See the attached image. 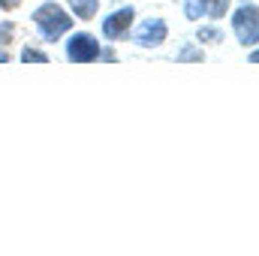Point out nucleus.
<instances>
[{"label": "nucleus", "instance_id": "2", "mask_svg": "<svg viewBox=\"0 0 259 256\" xmlns=\"http://www.w3.org/2000/svg\"><path fill=\"white\" fill-rule=\"evenodd\" d=\"M232 27H235V33H238L241 46H256V39H259V9H256V3H244L241 9H235Z\"/></svg>", "mask_w": 259, "mask_h": 256}, {"label": "nucleus", "instance_id": "5", "mask_svg": "<svg viewBox=\"0 0 259 256\" xmlns=\"http://www.w3.org/2000/svg\"><path fill=\"white\" fill-rule=\"evenodd\" d=\"M166 21H160V18H148V21H142L139 24V30L133 33V39H136V46H142V49H154V46H163L166 42Z\"/></svg>", "mask_w": 259, "mask_h": 256}, {"label": "nucleus", "instance_id": "6", "mask_svg": "<svg viewBox=\"0 0 259 256\" xmlns=\"http://www.w3.org/2000/svg\"><path fill=\"white\" fill-rule=\"evenodd\" d=\"M69 9L81 18V21H91L100 9V0H69Z\"/></svg>", "mask_w": 259, "mask_h": 256}, {"label": "nucleus", "instance_id": "1", "mask_svg": "<svg viewBox=\"0 0 259 256\" xmlns=\"http://www.w3.org/2000/svg\"><path fill=\"white\" fill-rule=\"evenodd\" d=\"M33 24H36V30H39L42 39L55 42V39H61L66 30L72 27V18H69V12L61 9L58 3H42V6L33 12Z\"/></svg>", "mask_w": 259, "mask_h": 256}, {"label": "nucleus", "instance_id": "12", "mask_svg": "<svg viewBox=\"0 0 259 256\" xmlns=\"http://www.w3.org/2000/svg\"><path fill=\"white\" fill-rule=\"evenodd\" d=\"M18 3H21V0H0V6H3V9H15Z\"/></svg>", "mask_w": 259, "mask_h": 256}, {"label": "nucleus", "instance_id": "14", "mask_svg": "<svg viewBox=\"0 0 259 256\" xmlns=\"http://www.w3.org/2000/svg\"><path fill=\"white\" fill-rule=\"evenodd\" d=\"M244 3H253V0H244Z\"/></svg>", "mask_w": 259, "mask_h": 256}, {"label": "nucleus", "instance_id": "3", "mask_svg": "<svg viewBox=\"0 0 259 256\" xmlns=\"http://www.w3.org/2000/svg\"><path fill=\"white\" fill-rule=\"evenodd\" d=\"M100 52L103 49L94 33H72L66 39V58L72 64H94V61H100Z\"/></svg>", "mask_w": 259, "mask_h": 256}, {"label": "nucleus", "instance_id": "7", "mask_svg": "<svg viewBox=\"0 0 259 256\" xmlns=\"http://www.w3.org/2000/svg\"><path fill=\"white\" fill-rule=\"evenodd\" d=\"M199 3H202V15H208L214 21L229 12V0H199Z\"/></svg>", "mask_w": 259, "mask_h": 256}, {"label": "nucleus", "instance_id": "9", "mask_svg": "<svg viewBox=\"0 0 259 256\" xmlns=\"http://www.w3.org/2000/svg\"><path fill=\"white\" fill-rule=\"evenodd\" d=\"M21 61H24V64H49V55L39 52V49H30V46H27V49L21 52Z\"/></svg>", "mask_w": 259, "mask_h": 256}, {"label": "nucleus", "instance_id": "10", "mask_svg": "<svg viewBox=\"0 0 259 256\" xmlns=\"http://www.w3.org/2000/svg\"><path fill=\"white\" fill-rule=\"evenodd\" d=\"M199 42H223V30H217V27H199Z\"/></svg>", "mask_w": 259, "mask_h": 256}, {"label": "nucleus", "instance_id": "13", "mask_svg": "<svg viewBox=\"0 0 259 256\" xmlns=\"http://www.w3.org/2000/svg\"><path fill=\"white\" fill-rule=\"evenodd\" d=\"M0 64H9V55H6L3 49H0Z\"/></svg>", "mask_w": 259, "mask_h": 256}, {"label": "nucleus", "instance_id": "8", "mask_svg": "<svg viewBox=\"0 0 259 256\" xmlns=\"http://www.w3.org/2000/svg\"><path fill=\"white\" fill-rule=\"evenodd\" d=\"M175 61H178V64H190V61L199 64V61H205V55H202V49H196V46H184V49L175 55Z\"/></svg>", "mask_w": 259, "mask_h": 256}, {"label": "nucleus", "instance_id": "11", "mask_svg": "<svg viewBox=\"0 0 259 256\" xmlns=\"http://www.w3.org/2000/svg\"><path fill=\"white\" fill-rule=\"evenodd\" d=\"M9 36H12V24H9V21H6V24H3V27H0V46H3V42H6V39H9Z\"/></svg>", "mask_w": 259, "mask_h": 256}, {"label": "nucleus", "instance_id": "4", "mask_svg": "<svg viewBox=\"0 0 259 256\" xmlns=\"http://www.w3.org/2000/svg\"><path fill=\"white\" fill-rule=\"evenodd\" d=\"M133 18H136V9H133V6H121V9H115L112 15H106V18H103V36H106L109 42H115V39L127 36Z\"/></svg>", "mask_w": 259, "mask_h": 256}]
</instances>
